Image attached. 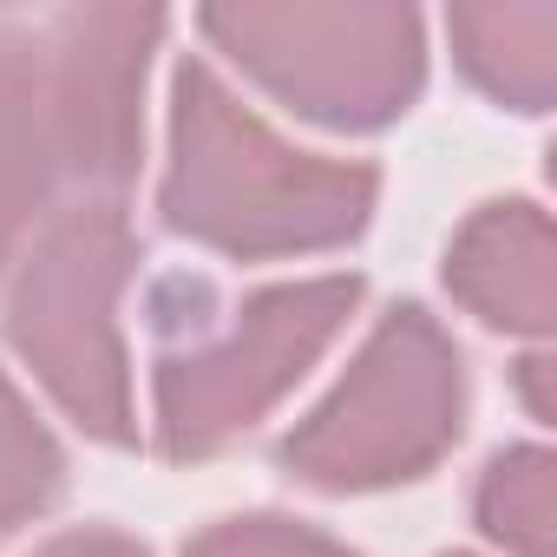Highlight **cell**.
<instances>
[{
    "label": "cell",
    "instance_id": "1",
    "mask_svg": "<svg viewBox=\"0 0 557 557\" xmlns=\"http://www.w3.org/2000/svg\"><path fill=\"white\" fill-rule=\"evenodd\" d=\"M151 8L0 21V269L73 203L119 197L145 138Z\"/></svg>",
    "mask_w": 557,
    "mask_h": 557
},
{
    "label": "cell",
    "instance_id": "2",
    "mask_svg": "<svg viewBox=\"0 0 557 557\" xmlns=\"http://www.w3.org/2000/svg\"><path fill=\"white\" fill-rule=\"evenodd\" d=\"M374 171L283 145L249 106L223 92L203 60L171 79V164L164 223L223 256L335 249L368 230Z\"/></svg>",
    "mask_w": 557,
    "mask_h": 557
},
{
    "label": "cell",
    "instance_id": "3",
    "mask_svg": "<svg viewBox=\"0 0 557 557\" xmlns=\"http://www.w3.org/2000/svg\"><path fill=\"white\" fill-rule=\"evenodd\" d=\"M132 275V223L119 197H86L60 210L14 262L8 342L47 381V394L92 433L125 446L132 374L119 342V296Z\"/></svg>",
    "mask_w": 557,
    "mask_h": 557
},
{
    "label": "cell",
    "instance_id": "4",
    "mask_svg": "<svg viewBox=\"0 0 557 557\" xmlns=\"http://www.w3.org/2000/svg\"><path fill=\"white\" fill-rule=\"evenodd\" d=\"M466 413L459 348L426 309H394L361 342L342 387L283 440V466L322 492H374L420 479Z\"/></svg>",
    "mask_w": 557,
    "mask_h": 557
},
{
    "label": "cell",
    "instance_id": "5",
    "mask_svg": "<svg viewBox=\"0 0 557 557\" xmlns=\"http://www.w3.org/2000/svg\"><path fill=\"white\" fill-rule=\"evenodd\" d=\"M355 275H315V283L262 289L223 315L190 322L177 348L158 361V440L171 459H203L230 446L283 400L309 361L342 335L355 315Z\"/></svg>",
    "mask_w": 557,
    "mask_h": 557
},
{
    "label": "cell",
    "instance_id": "6",
    "mask_svg": "<svg viewBox=\"0 0 557 557\" xmlns=\"http://www.w3.org/2000/svg\"><path fill=\"white\" fill-rule=\"evenodd\" d=\"M249 79L335 132H374L407 112L426 73L407 8H210L197 21Z\"/></svg>",
    "mask_w": 557,
    "mask_h": 557
},
{
    "label": "cell",
    "instance_id": "7",
    "mask_svg": "<svg viewBox=\"0 0 557 557\" xmlns=\"http://www.w3.org/2000/svg\"><path fill=\"white\" fill-rule=\"evenodd\" d=\"M446 289L492 329L544 335L550 329V223L537 203H485L453 256H446Z\"/></svg>",
    "mask_w": 557,
    "mask_h": 557
},
{
    "label": "cell",
    "instance_id": "8",
    "mask_svg": "<svg viewBox=\"0 0 557 557\" xmlns=\"http://www.w3.org/2000/svg\"><path fill=\"white\" fill-rule=\"evenodd\" d=\"M459 66L505 106L544 112L557 92V8H453Z\"/></svg>",
    "mask_w": 557,
    "mask_h": 557
},
{
    "label": "cell",
    "instance_id": "9",
    "mask_svg": "<svg viewBox=\"0 0 557 557\" xmlns=\"http://www.w3.org/2000/svg\"><path fill=\"white\" fill-rule=\"evenodd\" d=\"M66 485V453L60 440L34 420V407L14 394V381L0 374V531H21L40 518Z\"/></svg>",
    "mask_w": 557,
    "mask_h": 557
},
{
    "label": "cell",
    "instance_id": "10",
    "mask_svg": "<svg viewBox=\"0 0 557 557\" xmlns=\"http://www.w3.org/2000/svg\"><path fill=\"white\" fill-rule=\"evenodd\" d=\"M479 524L518 557H550V453L544 446H518L485 466Z\"/></svg>",
    "mask_w": 557,
    "mask_h": 557
},
{
    "label": "cell",
    "instance_id": "11",
    "mask_svg": "<svg viewBox=\"0 0 557 557\" xmlns=\"http://www.w3.org/2000/svg\"><path fill=\"white\" fill-rule=\"evenodd\" d=\"M184 557H355V550L309 531V524H296V518L256 511V518H223V524L197 531L184 544Z\"/></svg>",
    "mask_w": 557,
    "mask_h": 557
},
{
    "label": "cell",
    "instance_id": "12",
    "mask_svg": "<svg viewBox=\"0 0 557 557\" xmlns=\"http://www.w3.org/2000/svg\"><path fill=\"white\" fill-rule=\"evenodd\" d=\"M40 557H145L132 537H119V531H66V537H53Z\"/></svg>",
    "mask_w": 557,
    "mask_h": 557
}]
</instances>
